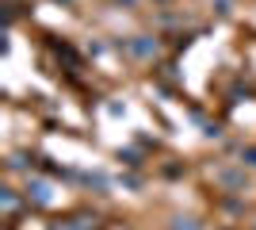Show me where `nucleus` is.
<instances>
[{
	"label": "nucleus",
	"instance_id": "1",
	"mask_svg": "<svg viewBox=\"0 0 256 230\" xmlns=\"http://www.w3.org/2000/svg\"><path fill=\"white\" fill-rule=\"evenodd\" d=\"M130 54L134 58H153L157 54V43H153V39H138V43H130Z\"/></svg>",
	"mask_w": 256,
	"mask_h": 230
},
{
	"label": "nucleus",
	"instance_id": "2",
	"mask_svg": "<svg viewBox=\"0 0 256 230\" xmlns=\"http://www.w3.org/2000/svg\"><path fill=\"white\" fill-rule=\"evenodd\" d=\"M27 192L34 196V203H50V184H46V180H31Z\"/></svg>",
	"mask_w": 256,
	"mask_h": 230
},
{
	"label": "nucleus",
	"instance_id": "3",
	"mask_svg": "<svg viewBox=\"0 0 256 230\" xmlns=\"http://www.w3.org/2000/svg\"><path fill=\"white\" fill-rule=\"evenodd\" d=\"M241 165L256 169V146H245V150H241Z\"/></svg>",
	"mask_w": 256,
	"mask_h": 230
},
{
	"label": "nucleus",
	"instance_id": "4",
	"mask_svg": "<svg viewBox=\"0 0 256 230\" xmlns=\"http://www.w3.org/2000/svg\"><path fill=\"white\" fill-rule=\"evenodd\" d=\"M172 230H199L195 219H172Z\"/></svg>",
	"mask_w": 256,
	"mask_h": 230
},
{
	"label": "nucleus",
	"instance_id": "5",
	"mask_svg": "<svg viewBox=\"0 0 256 230\" xmlns=\"http://www.w3.org/2000/svg\"><path fill=\"white\" fill-rule=\"evenodd\" d=\"M16 203H20V199H16V192H12V188H4V211H8V215L16 211Z\"/></svg>",
	"mask_w": 256,
	"mask_h": 230
},
{
	"label": "nucleus",
	"instance_id": "6",
	"mask_svg": "<svg viewBox=\"0 0 256 230\" xmlns=\"http://www.w3.org/2000/svg\"><path fill=\"white\" fill-rule=\"evenodd\" d=\"M218 180H222V184H230V188H237V184H241V176H237V173H222Z\"/></svg>",
	"mask_w": 256,
	"mask_h": 230
}]
</instances>
